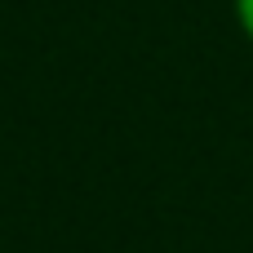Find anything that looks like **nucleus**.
Wrapping results in <instances>:
<instances>
[{"instance_id": "obj_1", "label": "nucleus", "mask_w": 253, "mask_h": 253, "mask_svg": "<svg viewBox=\"0 0 253 253\" xmlns=\"http://www.w3.org/2000/svg\"><path fill=\"white\" fill-rule=\"evenodd\" d=\"M231 13H236V27H240V36L253 44V0H231Z\"/></svg>"}]
</instances>
